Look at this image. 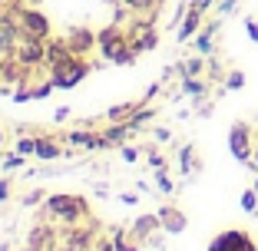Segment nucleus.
Here are the masks:
<instances>
[{"instance_id":"nucleus-1","label":"nucleus","mask_w":258,"mask_h":251,"mask_svg":"<svg viewBox=\"0 0 258 251\" xmlns=\"http://www.w3.org/2000/svg\"><path fill=\"white\" fill-rule=\"evenodd\" d=\"M96 50H99V56L106 63H113V66H133L136 56H139L136 50L129 46L126 27H119V23H109V27L96 30Z\"/></svg>"},{"instance_id":"nucleus-2","label":"nucleus","mask_w":258,"mask_h":251,"mask_svg":"<svg viewBox=\"0 0 258 251\" xmlns=\"http://www.w3.org/2000/svg\"><path fill=\"white\" fill-rule=\"evenodd\" d=\"M46 215L53 221H60L63 228H76L83 225V218H90V202L83 195H46Z\"/></svg>"},{"instance_id":"nucleus-3","label":"nucleus","mask_w":258,"mask_h":251,"mask_svg":"<svg viewBox=\"0 0 258 251\" xmlns=\"http://www.w3.org/2000/svg\"><path fill=\"white\" fill-rule=\"evenodd\" d=\"M126 37H129V46H133L139 56L159 46V33H156V23H152V17H139V14H136V17H133V23L126 27Z\"/></svg>"},{"instance_id":"nucleus-4","label":"nucleus","mask_w":258,"mask_h":251,"mask_svg":"<svg viewBox=\"0 0 258 251\" xmlns=\"http://www.w3.org/2000/svg\"><path fill=\"white\" fill-rule=\"evenodd\" d=\"M20 7L0 4V53H14V46L20 43Z\"/></svg>"},{"instance_id":"nucleus-5","label":"nucleus","mask_w":258,"mask_h":251,"mask_svg":"<svg viewBox=\"0 0 258 251\" xmlns=\"http://www.w3.org/2000/svg\"><path fill=\"white\" fill-rule=\"evenodd\" d=\"M228 152H232L235 162L251 165V159H255V142H251V126L248 122H232V129H228Z\"/></svg>"},{"instance_id":"nucleus-6","label":"nucleus","mask_w":258,"mask_h":251,"mask_svg":"<svg viewBox=\"0 0 258 251\" xmlns=\"http://www.w3.org/2000/svg\"><path fill=\"white\" fill-rule=\"evenodd\" d=\"M90 60L86 56H76V60H70L67 66H60L56 73H50V79H53L56 90H73V86H80L86 76H90Z\"/></svg>"},{"instance_id":"nucleus-7","label":"nucleus","mask_w":258,"mask_h":251,"mask_svg":"<svg viewBox=\"0 0 258 251\" xmlns=\"http://www.w3.org/2000/svg\"><path fill=\"white\" fill-rule=\"evenodd\" d=\"M205 251H258V244L251 241L248 231L242 228H228V231H219V235L209 241Z\"/></svg>"},{"instance_id":"nucleus-8","label":"nucleus","mask_w":258,"mask_h":251,"mask_svg":"<svg viewBox=\"0 0 258 251\" xmlns=\"http://www.w3.org/2000/svg\"><path fill=\"white\" fill-rule=\"evenodd\" d=\"M20 30H23V37H37V40L53 37V27H50V20L43 17V10L23 7V4H20Z\"/></svg>"},{"instance_id":"nucleus-9","label":"nucleus","mask_w":258,"mask_h":251,"mask_svg":"<svg viewBox=\"0 0 258 251\" xmlns=\"http://www.w3.org/2000/svg\"><path fill=\"white\" fill-rule=\"evenodd\" d=\"M14 56L30 69H43V56H46V40L37 37H20V43L14 46Z\"/></svg>"},{"instance_id":"nucleus-10","label":"nucleus","mask_w":258,"mask_h":251,"mask_svg":"<svg viewBox=\"0 0 258 251\" xmlns=\"http://www.w3.org/2000/svg\"><path fill=\"white\" fill-rule=\"evenodd\" d=\"M70 60H76V53H73V46L67 43V37H50L46 40V56H43V69L46 73H56L60 66H67Z\"/></svg>"},{"instance_id":"nucleus-11","label":"nucleus","mask_w":258,"mask_h":251,"mask_svg":"<svg viewBox=\"0 0 258 251\" xmlns=\"http://www.w3.org/2000/svg\"><path fill=\"white\" fill-rule=\"evenodd\" d=\"M67 43L73 46L76 56H90L93 50H96V30H90V27H73V30L67 33Z\"/></svg>"},{"instance_id":"nucleus-12","label":"nucleus","mask_w":258,"mask_h":251,"mask_svg":"<svg viewBox=\"0 0 258 251\" xmlns=\"http://www.w3.org/2000/svg\"><path fill=\"white\" fill-rule=\"evenodd\" d=\"M67 142L73 145V149H86V152L106 149V142H103V132H90V129H73V132H67Z\"/></svg>"},{"instance_id":"nucleus-13","label":"nucleus","mask_w":258,"mask_h":251,"mask_svg":"<svg viewBox=\"0 0 258 251\" xmlns=\"http://www.w3.org/2000/svg\"><path fill=\"white\" fill-rule=\"evenodd\" d=\"M159 221H162V231H166V235H182L185 225H189L185 212H179L175 205H162L159 208Z\"/></svg>"},{"instance_id":"nucleus-14","label":"nucleus","mask_w":258,"mask_h":251,"mask_svg":"<svg viewBox=\"0 0 258 251\" xmlns=\"http://www.w3.org/2000/svg\"><path fill=\"white\" fill-rule=\"evenodd\" d=\"M156 231H162V221H159V212L156 215H139L136 221H133V235L139 238V241H149Z\"/></svg>"},{"instance_id":"nucleus-15","label":"nucleus","mask_w":258,"mask_h":251,"mask_svg":"<svg viewBox=\"0 0 258 251\" xmlns=\"http://www.w3.org/2000/svg\"><path fill=\"white\" fill-rule=\"evenodd\" d=\"M60 155H63L60 139H53V136H37V152H33V159L53 162V159H60Z\"/></svg>"},{"instance_id":"nucleus-16","label":"nucleus","mask_w":258,"mask_h":251,"mask_svg":"<svg viewBox=\"0 0 258 251\" xmlns=\"http://www.w3.org/2000/svg\"><path fill=\"white\" fill-rule=\"evenodd\" d=\"M199 30H202V14L189 7V10H185V17H182V23H179V37H175V40H179V43H189Z\"/></svg>"},{"instance_id":"nucleus-17","label":"nucleus","mask_w":258,"mask_h":251,"mask_svg":"<svg viewBox=\"0 0 258 251\" xmlns=\"http://www.w3.org/2000/svg\"><path fill=\"white\" fill-rule=\"evenodd\" d=\"M133 132H136V129H133L129 122H109V129L103 132V142H106V149H119Z\"/></svg>"},{"instance_id":"nucleus-18","label":"nucleus","mask_w":258,"mask_h":251,"mask_svg":"<svg viewBox=\"0 0 258 251\" xmlns=\"http://www.w3.org/2000/svg\"><path fill=\"white\" fill-rule=\"evenodd\" d=\"M215 30H219V20L205 23L202 30L196 33V50H199V53H205V56H209V53L215 50Z\"/></svg>"},{"instance_id":"nucleus-19","label":"nucleus","mask_w":258,"mask_h":251,"mask_svg":"<svg viewBox=\"0 0 258 251\" xmlns=\"http://www.w3.org/2000/svg\"><path fill=\"white\" fill-rule=\"evenodd\" d=\"M192 169H196V145L185 142L182 149H179V172H182V175H192Z\"/></svg>"},{"instance_id":"nucleus-20","label":"nucleus","mask_w":258,"mask_h":251,"mask_svg":"<svg viewBox=\"0 0 258 251\" xmlns=\"http://www.w3.org/2000/svg\"><path fill=\"white\" fill-rule=\"evenodd\" d=\"M139 103H116V106H109L106 109V119L109 122H126L129 116H133V109H136Z\"/></svg>"},{"instance_id":"nucleus-21","label":"nucleus","mask_w":258,"mask_h":251,"mask_svg":"<svg viewBox=\"0 0 258 251\" xmlns=\"http://www.w3.org/2000/svg\"><path fill=\"white\" fill-rule=\"evenodd\" d=\"M205 66H209V63H205L202 56L182 60V63H179V76H202V73H205Z\"/></svg>"},{"instance_id":"nucleus-22","label":"nucleus","mask_w":258,"mask_h":251,"mask_svg":"<svg viewBox=\"0 0 258 251\" xmlns=\"http://www.w3.org/2000/svg\"><path fill=\"white\" fill-rule=\"evenodd\" d=\"M152 116H156V113H152L149 106H143V103H139V106L133 109V116H129L126 122L133 126V129H143V126H149V122H152Z\"/></svg>"},{"instance_id":"nucleus-23","label":"nucleus","mask_w":258,"mask_h":251,"mask_svg":"<svg viewBox=\"0 0 258 251\" xmlns=\"http://www.w3.org/2000/svg\"><path fill=\"white\" fill-rule=\"evenodd\" d=\"M205 90H209V86L202 83V76H182V93H185V96L202 99V96H205Z\"/></svg>"},{"instance_id":"nucleus-24","label":"nucleus","mask_w":258,"mask_h":251,"mask_svg":"<svg viewBox=\"0 0 258 251\" xmlns=\"http://www.w3.org/2000/svg\"><path fill=\"white\" fill-rule=\"evenodd\" d=\"M14 152H20V155L30 159V155L37 152V136H20V139H17V145H14Z\"/></svg>"},{"instance_id":"nucleus-25","label":"nucleus","mask_w":258,"mask_h":251,"mask_svg":"<svg viewBox=\"0 0 258 251\" xmlns=\"http://www.w3.org/2000/svg\"><path fill=\"white\" fill-rule=\"evenodd\" d=\"M152 179H156V185H159L162 195H172V192H175V185H172V179L166 175V169H156V172H152Z\"/></svg>"},{"instance_id":"nucleus-26","label":"nucleus","mask_w":258,"mask_h":251,"mask_svg":"<svg viewBox=\"0 0 258 251\" xmlns=\"http://www.w3.org/2000/svg\"><path fill=\"white\" fill-rule=\"evenodd\" d=\"M242 212L258 215V192H255V189H245V192H242Z\"/></svg>"},{"instance_id":"nucleus-27","label":"nucleus","mask_w":258,"mask_h":251,"mask_svg":"<svg viewBox=\"0 0 258 251\" xmlns=\"http://www.w3.org/2000/svg\"><path fill=\"white\" fill-rule=\"evenodd\" d=\"M113 244H116V251H143L139 244L126 241V231H122V228H113Z\"/></svg>"},{"instance_id":"nucleus-28","label":"nucleus","mask_w":258,"mask_h":251,"mask_svg":"<svg viewBox=\"0 0 258 251\" xmlns=\"http://www.w3.org/2000/svg\"><path fill=\"white\" fill-rule=\"evenodd\" d=\"M242 86H245V73H242V69H232V73L225 76V90L235 93V90H242Z\"/></svg>"},{"instance_id":"nucleus-29","label":"nucleus","mask_w":258,"mask_h":251,"mask_svg":"<svg viewBox=\"0 0 258 251\" xmlns=\"http://www.w3.org/2000/svg\"><path fill=\"white\" fill-rule=\"evenodd\" d=\"M23 162H27V155H20V152H10L7 159H4V165H0V169H4V172H14V169H20V165H23Z\"/></svg>"},{"instance_id":"nucleus-30","label":"nucleus","mask_w":258,"mask_h":251,"mask_svg":"<svg viewBox=\"0 0 258 251\" xmlns=\"http://www.w3.org/2000/svg\"><path fill=\"white\" fill-rule=\"evenodd\" d=\"M119 155H122V162H139V149L136 145H119Z\"/></svg>"},{"instance_id":"nucleus-31","label":"nucleus","mask_w":258,"mask_h":251,"mask_svg":"<svg viewBox=\"0 0 258 251\" xmlns=\"http://www.w3.org/2000/svg\"><path fill=\"white\" fill-rule=\"evenodd\" d=\"M43 195H46V192H30V195H27V198H23V205H27V208H33V205H40V202H43Z\"/></svg>"},{"instance_id":"nucleus-32","label":"nucleus","mask_w":258,"mask_h":251,"mask_svg":"<svg viewBox=\"0 0 258 251\" xmlns=\"http://www.w3.org/2000/svg\"><path fill=\"white\" fill-rule=\"evenodd\" d=\"M93 251H116V244H113V238H99V241L93 244Z\"/></svg>"},{"instance_id":"nucleus-33","label":"nucleus","mask_w":258,"mask_h":251,"mask_svg":"<svg viewBox=\"0 0 258 251\" xmlns=\"http://www.w3.org/2000/svg\"><path fill=\"white\" fill-rule=\"evenodd\" d=\"M152 136L159 139V142H169V139H172V132H169L166 126H156V129H152Z\"/></svg>"},{"instance_id":"nucleus-34","label":"nucleus","mask_w":258,"mask_h":251,"mask_svg":"<svg viewBox=\"0 0 258 251\" xmlns=\"http://www.w3.org/2000/svg\"><path fill=\"white\" fill-rule=\"evenodd\" d=\"M245 30H248V37L258 43V20H251V17H248V20H245Z\"/></svg>"},{"instance_id":"nucleus-35","label":"nucleus","mask_w":258,"mask_h":251,"mask_svg":"<svg viewBox=\"0 0 258 251\" xmlns=\"http://www.w3.org/2000/svg\"><path fill=\"white\" fill-rule=\"evenodd\" d=\"M70 119V106H56V113H53V122H67Z\"/></svg>"},{"instance_id":"nucleus-36","label":"nucleus","mask_w":258,"mask_h":251,"mask_svg":"<svg viewBox=\"0 0 258 251\" xmlns=\"http://www.w3.org/2000/svg\"><path fill=\"white\" fill-rule=\"evenodd\" d=\"M149 165L152 169H162V165H166V159H162L159 152H152V149H149Z\"/></svg>"},{"instance_id":"nucleus-37","label":"nucleus","mask_w":258,"mask_h":251,"mask_svg":"<svg viewBox=\"0 0 258 251\" xmlns=\"http://www.w3.org/2000/svg\"><path fill=\"white\" fill-rule=\"evenodd\" d=\"M189 7H192V10H199V14H205V10L212 7V0H192Z\"/></svg>"},{"instance_id":"nucleus-38","label":"nucleus","mask_w":258,"mask_h":251,"mask_svg":"<svg viewBox=\"0 0 258 251\" xmlns=\"http://www.w3.org/2000/svg\"><path fill=\"white\" fill-rule=\"evenodd\" d=\"M235 4H238V0H222V4H219V14H222V17L232 14V10H235Z\"/></svg>"},{"instance_id":"nucleus-39","label":"nucleus","mask_w":258,"mask_h":251,"mask_svg":"<svg viewBox=\"0 0 258 251\" xmlns=\"http://www.w3.org/2000/svg\"><path fill=\"white\" fill-rule=\"evenodd\" d=\"M7 198H10V182L0 179V202H7Z\"/></svg>"},{"instance_id":"nucleus-40","label":"nucleus","mask_w":258,"mask_h":251,"mask_svg":"<svg viewBox=\"0 0 258 251\" xmlns=\"http://www.w3.org/2000/svg\"><path fill=\"white\" fill-rule=\"evenodd\" d=\"M119 202H122V205H136L139 198H136V195H133V192H122V195H119Z\"/></svg>"},{"instance_id":"nucleus-41","label":"nucleus","mask_w":258,"mask_h":251,"mask_svg":"<svg viewBox=\"0 0 258 251\" xmlns=\"http://www.w3.org/2000/svg\"><path fill=\"white\" fill-rule=\"evenodd\" d=\"M251 169L258 172V145H255V159H251Z\"/></svg>"},{"instance_id":"nucleus-42","label":"nucleus","mask_w":258,"mask_h":251,"mask_svg":"<svg viewBox=\"0 0 258 251\" xmlns=\"http://www.w3.org/2000/svg\"><path fill=\"white\" fill-rule=\"evenodd\" d=\"M103 4H113V7H116V4H119V0H103Z\"/></svg>"},{"instance_id":"nucleus-43","label":"nucleus","mask_w":258,"mask_h":251,"mask_svg":"<svg viewBox=\"0 0 258 251\" xmlns=\"http://www.w3.org/2000/svg\"><path fill=\"white\" fill-rule=\"evenodd\" d=\"M0 145H4V129H0Z\"/></svg>"},{"instance_id":"nucleus-44","label":"nucleus","mask_w":258,"mask_h":251,"mask_svg":"<svg viewBox=\"0 0 258 251\" xmlns=\"http://www.w3.org/2000/svg\"><path fill=\"white\" fill-rule=\"evenodd\" d=\"M0 251H10V248H7V244H0Z\"/></svg>"},{"instance_id":"nucleus-45","label":"nucleus","mask_w":258,"mask_h":251,"mask_svg":"<svg viewBox=\"0 0 258 251\" xmlns=\"http://www.w3.org/2000/svg\"><path fill=\"white\" fill-rule=\"evenodd\" d=\"M251 189H255V192H258V179H255V185H251Z\"/></svg>"},{"instance_id":"nucleus-46","label":"nucleus","mask_w":258,"mask_h":251,"mask_svg":"<svg viewBox=\"0 0 258 251\" xmlns=\"http://www.w3.org/2000/svg\"><path fill=\"white\" fill-rule=\"evenodd\" d=\"M0 83H4V73H0Z\"/></svg>"}]
</instances>
